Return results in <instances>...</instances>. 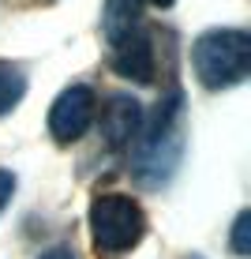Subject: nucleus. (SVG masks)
I'll return each mask as SVG.
<instances>
[{
  "label": "nucleus",
  "mask_w": 251,
  "mask_h": 259,
  "mask_svg": "<svg viewBox=\"0 0 251 259\" xmlns=\"http://www.w3.org/2000/svg\"><path fill=\"white\" fill-rule=\"evenodd\" d=\"M142 233H146V214L131 195L109 192L90 203V240L102 259H116L139 248Z\"/></svg>",
  "instance_id": "7ed1b4c3"
},
{
  "label": "nucleus",
  "mask_w": 251,
  "mask_h": 259,
  "mask_svg": "<svg viewBox=\"0 0 251 259\" xmlns=\"http://www.w3.org/2000/svg\"><path fill=\"white\" fill-rule=\"evenodd\" d=\"M38 259H75V252H71V248H64V244H60V248H49V252H41Z\"/></svg>",
  "instance_id": "9d476101"
},
{
  "label": "nucleus",
  "mask_w": 251,
  "mask_h": 259,
  "mask_svg": "<svg viewBox=\"0 0 251 259\" xmlns=\"http://www.w3.org/2000/svg\"><path fill=\"white\" fill-rule=\"evenodd\" d=\"M184 124H187L184 120V94L173 91L165 102H158L154 120L139 128V147L131 150V169H135V177L142 184L161 188L176 173V165L184 158V139H187Z\"/></svg>",
  "instance_id": "f257e3e1"
},
{
  "label": "nucleus",
  "mask_w": 251,
  "mask_h": 259,
  "mask_svg": "<svg viewBox=\"0 0 251 259\" xmlns=\"http://www.w3.org/2000/svg\"><path fill=\"white\" fill-rule=\"evenodd\" d=\"M26 94V75L15 64H0V117L12 113Z\"/></svg>",
  "instance_id": "0eeeda50"
},
{
  "label": "nucleus",
  "mask_w": 251,
  "mask_h": 259,
  "mask_svg": "<svg viewBox=\"0 0 251 259\" xmlns=\"http://www.w3.org/2000/svg\"><path fill=\"white\" fill-rule=\"evenodd\" d=\"M191 68L206 91H225L247 79L251 71V38L244 30H206L191 46Z\"/></svg>",
  "instance_id": "f03ea898"
},
{
  "label": "nucleus",
  "mask_w": 251,
  "mask_h": 259,
  "mask_svg": "<svg viewBox=\"0 0 251 259\" xmlns=\"http://www.w3.org/2000/svg\"><path fill=\"white\" fill-rule=\"evenodd\" d=\"M247 226H251V214L240 210V214H236V226H232V252H236V255H247V252H251Z\"/></svg>",
  "instance_id": "6e6552de"
},
{
  "label": "nucleus",
  "mask_w": 251,
  "mask_h": 259,
  "mask_svg": "<svg viewBox=\"0 0 251 259\" xmlns=\"http://www.w3.org/2000/svg\"><path fill=\"white\" fill-rule=\"evenodd\" d=\"M12 192H15V177L8 173V169H0V210L8 207V199H12Z\"/></svg>",
  "instance_id": "1a4fd4ad"
},
{
  "label": "nucleus",
  "mask_w": 251,
  "mask_h": 259,
  "mask_svg": "<svg viewBox=\"0 0 251 259\" xmlns=\"http://www.w3.org/2000/svg\"><path fill=\"white\" fill-rule=\"evenodd\" d=\"M113 46V68L116 75L131 79V83H154L158 75V57H154V38L146 26H131L128 34H120Z\"/></svg>",
  "instance_id": "39448f33"
},
{
  "label": "nucleus",
  "mask_w": 251,
  "mask_h": 259,
  "mask_svg": "<svg viewBox=\"0 0 251 259\" xmlns=\"http://www.w3.org/2000/svg\"><path fill=\"white\" fill-rule=\"evenodd\" d=\"M94 113H97V98H94L90 87H83V83L68 87V91H60V98L49 109V136L60 147L83 139L86 128L94 124Z\"/></svg>",
  "instance_id": "20e7f679"
},
{
  "label": "nucleus",
  "mask_w": 251,
  "mask_h": 259,
  "mask_svg": "<svg viewBox=\"0 0 251 259\" xmlns=\"http://www.w3.org/2000/svg\"><path fill=\"white\" fill-rule=\"evenodd\" d=\"M142 128V105L131 94H113L102 109V136L113 150L131 147V139L139 136Z\"/></svg>",
  "instance_id": "423d86ee"
},
{
  "label": "nucleus",
  "mask_w": 251,
  "mask_h": 259,
  "mask_svg": "<svg viewBox=\"0 0 251 259\" xmlns=\"http://www.w3.org/2000/svg\"><path fill=\"white\" fill-rule=\"evenodd\" d=\"M142 4H154V8H173V0H142Z\"/></svg>",
  "instance_id": "9b49d317"
}]
</instances>
